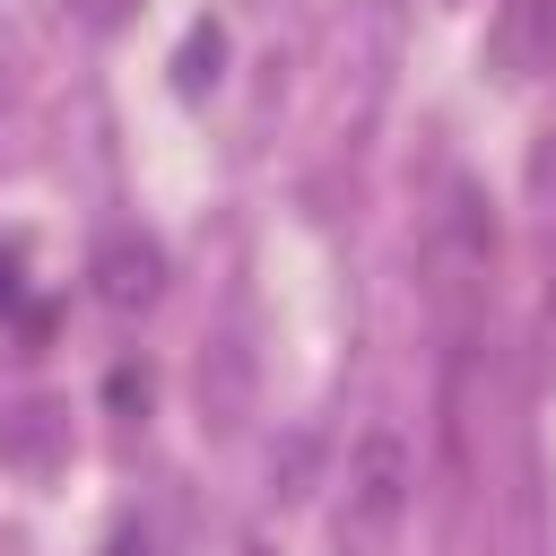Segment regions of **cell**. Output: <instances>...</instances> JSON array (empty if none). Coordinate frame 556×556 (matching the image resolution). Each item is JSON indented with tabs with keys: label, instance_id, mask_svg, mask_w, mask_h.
Wrapping results in <instances>:
<instances>
[{
	"label": "cell",
	"instance_id": "obj_1",
	"mask_svg": "<svg viewBox=\"0 0 556 556\" xmlns=\"http://www.w3.org/2000/svg\"><path fill=\"white\" fill-rule=\"evenodd\" d=\"M87 278H96V304H113V313H139V304H156V295H165V252H156V235H139V226H113V235L96 243Z\"/></svg>",
	"mask_w": 556,
	"mask_h": 556
},
{
	"label": "cell",
	"instance_id": "obj_7",
	"mask_svg": "<svg viewBox=\"0 0 556 556\" xmlns=\"http://www.w3.org/2000/svg\"><path fill=\"white\" fill-rule=\"evenodd\" d=\"M530 182H539V200H556V130L539 139V156H530ZM556 217V208H547Z\"/></svg>",
	"mask_w": 556,
	"mask_h": 556
},
{
	"label": "cell",
	"instance_id": "obj_2",
	"mask_svg": "<svg viewBox=\"0 0 556 556\" xmlns=\"http://www.w3.org/2000/svg\"><path fill=\"white\" fill-rule=\"evenodd\" d=\"M400 504H408V443H400L391 426H374V434L356 443V469H348V513H356L365 530H391Z\"/></svg>",
	"mask_w": 556,
	"mask_h": 556
},
{
	"label": "cell",
	"instance_id": "obj_6",
	"mask_svg": "<svg viewBox=\"0 0 556 556\" xmlns=\"http://www.w3.org/2000/svg\"><path fill=\"white\" fill-rule=\"evenodd\" d=\"M61 9H70L78 26H96V35H104V26H122V9H130V0H61Z\"/></svg>",
	"mask_w": 556,
	"mask_h": 556
},
{
	"label": "cell",
	"instance_id": "obj_5",
	"mask_svg": "<svg viewBox=\"0 0 556 556\" xmlns=\"http://www.w3.org/2000/svg\"><path fill=\"white\" fill-rule=\"evenodd\" d=\"M217 52H226V35H217V26H191V43H182V70H174V78L200 96V87L217 78Z\"/></svg>",
	"mask_w": 556,
	"mask_h": 556
},
{
	"label": "cell",
	"instance_id": "obj_4",
	"mask_svg": "<svg viewBox=\"0 0 556 556\" xmlns=\"http://www.w3.org/2000/svg\"><path fill=\"white\" fill-rule=\"evenodd\" d=\"M434 252H443V269H452L460 287L495 261V217H486V200H478V182H469V174H452V182H443V226H434Z\"/></svg>",
	"mask_w": 556,
	"mask_h": 556
},
{
	"label": "cell",
	"instance_id": "obj_3",
	"mask_svg": "<svg viewBox=\"0 0 556 556\" xmlns=\"http://www.w3.org/2000/svg\"><path fill=\"white\" fill-rule=\"evenodd\" d=\"M486 61H495V78L556 70V0H504L486 26Z\"/></svg>",
	"mask_w": 556,
	"mask_h": 556
}]
</instances>
